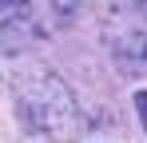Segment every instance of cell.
<instances>
[{
  "label": "cell",
  "instance_id": "6da1fadb",
  "mask_svg": "<svg viewBox=\"0 0 147 143\" xmlns=\"http://www.w3.org/2000/svg\"><path fill=\"white\" fill-rule=\"evenodd\" d=\"M20 111L28 115V123H36L40 131L48 135H80V119H76L72 95L64 92L56 80H32V84H20Z\"/></svg>",
  "mask_w": 147,
  "mask_h": 143
},
{
  "label": "cell",
  "instance_id": "7a4b0ae2",
  "mask_svg": "<svg viewBox=\"0 0 147 143\" xmlns=\"http://www.w3.org/2000/svg\"><path fill=\"white\" fill-rule=\"evenodd\" d=\"M119 60L127 64V72H147V36H127V44H119Z\"/></svg>",
  "mask_w": 147,
  "mask_h": 143
},
{
  "label": "cell",
  "instance_id": "3957f363",
  "mask_svg": "<svg viewBox=\"0 0 147 143\" xmlns=\"http://www.w3.org/2000/svg\"><path fill=\"white\" fill-rule=\"evenodd\" d=\"M135 103H139V111H143V119H147V92H139V95H135Z\"/></svg>",
  "mask_w": 147,
  "mask_h": 143
}]
</instances>
